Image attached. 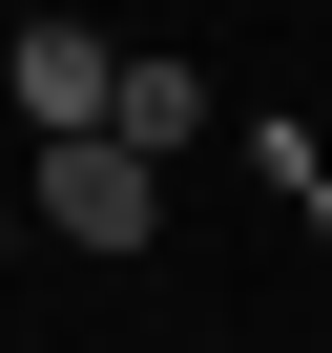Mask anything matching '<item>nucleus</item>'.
Returning <instances> with one entry per match:
<instances>
[{
    "mask_svg": "<svg viewBox=\"0 0 332 353\" xmlns=\"http://www.w3.org/2000/svg\"><path fill=\"white\" fill-rule=\"evenodd\" d=\"M21 208H42V229H63V250H145V208H166V166H145V145H104V125H83V145H42V188H21Z\"/></svg>",
    "mask_w": 332,
    "mask_h": 353,
    "instance_id": "nucleus-1",
    "label": "nucleus"
},
{
    "mask_svg": "<svg viewBox=\"0 0 332 353\" xmlns=\"http://www.w3.org/2000/svg\"><path fill=\"white\" fill-rule=\"evenodd\" d=\"M208 125H229V104H208V63L125 42V83H104V145H145V166H166V145H208Z\"/></svg>",
    "mask_w": 332,
    "mask_h": 353,
    "instance_id": "nucleus-2",
    "label": "nucleus"
},
{
    "mask_svg": "<svg viewBox=\"0 0 332 353\" xmlns=\"http://www.w3.org/2000/svg\"><path fill=\"white\" fill-rule=\"evenodd\" d=\"M104 83H125V42H104V21H42V42H21V125H42V145H83V125H104Z\"/></svg>",
    "mask_w": 332,
    "mask_h": 353,
    "instance_id": "nucleus-3",
    "label": "nucleus"
},
{
    "mask_svg": "<svg viewBox=\"0 0 332 353\" xmlns=\"http://www.w3.org/2000/svg\"><path fill=\"white\" fill-rule=\"evenodd\" d=\"M0 250H21V208H0Z\"/></svg>",
    "mask_w": 332,
    "mask_h": 353,
    "instance_id": "nucleus-4",
    "label": "nucleus"
}]
</instances>
